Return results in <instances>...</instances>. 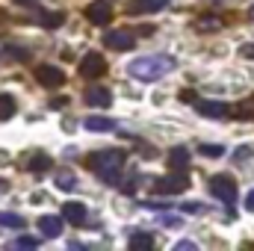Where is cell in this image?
<instances>
[{
    "instance_id": "obj_1",
    "label": "cell",
    "mask_w": 254,
    "mask_h": 251,
    "mask_svg": "<svg viewBox=\"0 0 254 251\" xmlns=\"http://www.w3.org/2000/svg\"><path fill=\"white\" fill-rule=\"evenodd\" d=\"M172 71H175V60L166 57V54H145V57H139V60H133L127 65V74L136 77V80H145V83L160 80Z\"/></svg>"
},
{
    "instance_id": "obj_2",
    "label": "cell",
    "mask_w": 254,
    "mask_h": 251,
    "mask_svg": "<svg viewBox=\"0 0 254 251\" xmlns=\"http://www.w3.org/2000/svg\"><path fill=\"white\" fill-rule=\"evenodd\" d=\"M122 166H125V151H116V148L98 151V154H92V160H89V169H92L104 184H119Z\"/></svg>"
},
{
    "instance_id": "obj_3",
    "label": "cell",
    "mask_w": 254,
    "mask_h": 251,
    "mask_svg": "<svg viewBox=\"0 0 254 251\" xmlns=\"http://www.w3.org/2000/svg\"><path fill=\"white\" fill-rule=\"evenodd\" d=\"M210 192H213L222 204H234V201H237V184H234V178H228V175L210 178Z\"/></svg>"
},
{
    "instance_id": "obj_4",
    "label": "cell",
    "mask_w": 254,
    "mask_h": 251,
    "mask_svg": "<svg viewBox=\"0 0 254 251\" xmlns=\"http://www.w3.org/2000/svg\"><path fill=\"white\" fill-rule=\"evenodd\" d=\"M190 187V178H187V172H172L169 178H160L154 189L157 192H163V195H178V192H184V189Z\"/></svg>"
},
{
    "instance_id": "obj_5",
    "label": "cell",
    "mask_w": 254,
    "mask_h": 251,
    "mask_svg": "<svg viewBox=\"0 0 254 251\" xmlns=\"http://www.w3.org/2000/svg\"><path fill=\"white\" fill-rule=\"evenodd\" d=\"M80 74H83L86 80H95V77L107 74V60H104L98 51H89V54L83 57V63H80Z\"/></svg>"
},
{
    "instance_id": "obj_6",
    "label": "cell",
    "mask_w": 254,
    "mask_h": 251,
    "mask_svg": "<svg viewBox=\"0 0 254 251\" xmlns=\"http://www.w3.org/2000/svg\"><path fill=\"white\" fill-rule=\"evenodd\" d=\"M104 42H107V48H110V51L125 54V51H133L136 36H133L130 30H113V33H107V36H104Z\"/></svg>"
},
{
    "instance_id": "obj_7",
    "label": "cell",
    "mask_w": 254,
    "mask_h": 251,
    "mask_svg": "<svg viewBox=\"0 0 254 251\" xmlns=\"http://www.w3.org/2000/svg\"><path fill=\"white\" fill-rule=\"evenodd\" d=\"M36 80L42 86H48V89H57V86L65 83V74H63V68H57V65H42V68H36Z\"/></svg>"
},
{
    "instance_id": "obj_8",
    "label": "cell",
    "mask_w": 254,
    "mask_h": 251,
    "mask_svg": "<svg viewBox=\"0 0 254 251\" xmlns=\"http://www.w3.org/2000/svg\"><path fill=\"white\" fill-rule=\"evenodd\" d=\"M86 18H89L95 27H104V24H110V18H113V6H110L107 0H95V3L86 9Z\"/></svg>"
},
{
    "instance_id": "obj_9",
    "label": "cell",
    "mask_w": 254,
    "mask_h": 251,
    "mask_svg": "<svg viewBox=\"0 0 254 251\" xmlns=\"http://www.w3.org/2000/svg\"><path fill=\"white\" fill-rule=\"evenodd\" d=\"M195 110L204 119H228L231 116V107L222 104V101H195Z\"/></svg>"
},
{
    "instance_id": "obj_10",
    "label": "cell",
    "mask_w": 254,
    "mask_h": 251,
    "mask_svg": "<svg viewBox=\"0 0 254 251\" xmlns=\"http://www.w3.org/2000/svg\"><path fill=\"white\" fill-rule=\"evenodd\" d=\"M86 104L95 107V110H107V107L113 104V95H110V89H104V86H89V89H86Z\"/></svg>"
},
{
    "instance_id": "obj_11",
    "label": "cell",
    "mask_w": 254,
    "mask_h": 251,
    "mask_svg": "<svg viewBox=\"0 0 254 251\" xmlns=\"http://www.w3.org/2000/svg\"><path fill=\"white\" fill-rule=\"evenodd\" d=\"M39 234H42L45 240H57V237L63 234V219H60V216H42V219H39Z\"/></svg>"
},
{
    "instance_id": "obj_12",
    "label": "cell",
    "mask_w": 254,
    "mask_h": 251,
    "mask_svg": "<svg viewBox=\"0 0 254 251\" xmlns=\"http://www.w3.org/2000/svg\"><path fill=\"white\" fill-rule=\"evenodd\" d=\"M169 169L172 172H187L190 169V148H184V145L172 148L169 151Z\"/></svg>"
},
{
    "instance_id": "obj_13",
    "label": "cell",
    "mask_w": 254,
    "mask_h": 251,
    "mask_svg": "<svg viewBox=\"0 0 254 251\" xmlns=\"http://www.w3.org/2000/svg\"><path fill=\"white\" fill-rule=\"evenodd\" d=\"M63 219H68L71 225H83V222L89 219L86 204H80V201H68V204L63 207Z\"/></svg>"
},
{
    "instance_id": "obj_14",
    "label": "cell",
    "mask_w": 254,
    "mask_h": 251,
    "mask_svg": "<svg viewBox=\"0 0 254 251\" xmlns=\"http://www.w3.org/2000/svg\"><path fill=\"white\" fill-rule=\"evenodd\" d=\"M83 127L92 130V133H107V130H116V122L113 119H104V116H89L83 122Z\"/></svg>"
},
{
    "instance_id": "obj_15",
    "label": "cell",
    "mask_w": 254,
    "mask_h": 251,
    "mask_svg": "<svg viewBox=\"0 0 254 251\" xmlns=\"http://www.w3.org/2000/svg\"><path fill=\"white\" fill-rule=\"evenodd\" d=\"M15 98L12 95H0V122H9L12 116H15Z\"/></svg>"
},
{
    "instance_id": "obj_16",
    "label": "cell",
    "mask_w": 254,
    "mask_h": 251,
    "mask_svg": "<svg viewBox=\"0 0 254 251\" xmlns=\"http://www.w3.org/2000/svg\"><path fill=\"white\" fill-rule=\"evenodd\" d=\"M163 6H169V0H133V9L139 12H160Z\"/></svg>"
},
{
    "instance_id": "obj_17",
    "label": "cell",
    "mask_w": 254,
    "mask_h": 251,
    "mask_svg": "<svg viewBox=\"0 0 254 251\" xmlns=\"http://www.w3.org/2000/svg\"><path fill=\"white\" fill-rule=\"evenodd\" d=\"M0 228L21 231V228H24V219H21V216H15V213H0Z\"/></svg>"
},
{
    "instance_id": "obj_18",
    "label": "cell",
    "mask_w": 254,
    "mask_h": 251,
    "mask_svg": "<svg viewBox=\"0 0 254 251\" xmlns=\"http://www.w3.org/2000/svg\"><path fill=\"white\" fill-rule=\"evenodd\" d=\"M27 169H30V172H48V169H51V157H45V154H36V157L27 163Z\"/></svg>"
},
{
    "instance_id": "obj_19",
    "label": "cell",
    "mask_w": 254,
    "mask_h": 251,
    "mask_svg": "<svg viewBox=\"0 0 254 251\" xmlns=\"http://www.w3.org/2000/svg\"><path fill=\"white\" fill-rule=\"evenodd\" d=\"M74 187H77V178H74L71 172H60V175H57V189H63V192H71Z\"/></svg>"
},
{
    "instance_id": "obj_20",
    "label": "cell",
    "mask_w": 254,
    "mask_h": 251,
    "mask_svg": "<svg viewBox=\"0 0 254 251\" xmlns=\"http://www.w3.org/2000/svg\"><path fill=\"white\" fill-rule=\"evenodd\" d=\"M151 246H154L151 234H133L130 237V249H151Z\"/></svg>"
},
{
    "instance_id": "obj_21",
    "label": "cell",
    "mask_w": 254,
    "mask_h": 251,
    "mask_svg": "<svg viewBox=\"0 0 254 251\" xmlns=\"http://www.w3.org/2000/svg\"><path fill=\"white\" fill-rule=\"evenodd\" d=\"M39 21H42V27H51V30H54V27H60V24H63L65 18H63V12H42V18H39Z\"/></svg>"
},
{
    "instance_id": "obj_22",
    "label": "cell",
    "mask_w": 254,
    "mask_h": 251,
    "mask_svg": "<svg viewBox=\"0 0 254 251\" xmlns=\"http://www.w3.org/2000/svg\"><path fill=\"white\" fill-rule=\"evenodd\" d=\"M198 151H201L204 157H222V154H225V148H222V145H201Z\"/></svg>"
},
{
    "instance_id": "obj_23",
    "label": "cell",
    "mask_w": 254,
    "mask_h": 251,
    "mask_svg": "<svg viewBox=\"0 0 254 251\" xmlns=\"http://www.w3.org/2000/svg\"><path fill=\"white\" fill-rule=\"evenodd\" d=\"M36 246H39L36 237H18V243H15V249H36Z\"/></svg>"
},
{
    "instance_id": "obj_24",
    "label": "cell",
    "mask_w": 254,
    "mask_h": 251,
    "mask_svg": "<svg viewBox=\"0 0 254 251\" xmlns=\"http://www.w3.org/2000/svg\"><path fill=\"white\" fill-rule=\"evenodd\" d=\"M219 27V21L216 18H207V21H198V30H216Z\"/></svg>"
},
{
    "instance_id": "obj_25",
    "label": "cell",
    "mask_w": 254,
    "mask_h": 251,
    "mask_svg": "<svg viewBox=\"0 0 254 251\" xmlns=\"http://www.w3.org/2000/svg\"><path fill=\"white\" fill-rule=\"evenodd\" d=\"M204 207L198 204V201H190V204H184V213H201Z\"/></svg>"
},
{
    "instance_id": "obj_26",
    "label": "cell",
    "mask_w": 254,
    "mask_h": 251,
    "mask_svg": "<svg viewBox=\"0 0 254 251\" xmlns=\"http://www.w3.org/2000/svg\"><path fill=\"white\" fill-rule=\"evenodd\" d=\"M240 57H246V60H254V45H243V48H240Z\"/></svg>"
},
{
    "instance_id": "obj_27",
    "label": "cell",
    "mask_w": 254,
    "mask_h": 251,
    "mask_svg": "<svg viewBox=\"0 0 254 251\" xmlns=\"http://www.w3.org/2000/svg\"><path fill=\"white\" fill-rule=\"evenodd\" d=\"M175 249H178V251H195L198 246H195V243H178Z\"/></svg>"
},
{
    "instance_id": "obj_28",
    "label": "cell",
    "mask_w": 254,
    "mask_h": 251,
    "mask_svg": "<svg viewBox=\"0 0 254 251\" xmlns=\"http://www.w3.org/2000/svg\"><path fill=\"white\" fill-rule=\"evenodd\" d=\"M246 207H249V210H252V213H254V189H252V192H249V198H246Z\"/></svg>"
},
{
    "instance_id": "obj_29",
    "label": "cell",
    "mask_w": 254,
    "mask_h": 251,
    "mask_svg": "<svg viewBox=\"0 0 254 251\" xmlns=\"http://www.w3.org/2000/svg\"><path fill=\"white\" fill-rule=\"evenodd\" d=\"M249 154H252V151H249V148H240V151H237V160H246V157H249Z\"/></svg>"
},
{
    "instance_id": "obj_30",
    "label": "cell",
    "mask_w": 254,
    "mask_h": 251,
    "mask_svg": "<svg viewBox=\"0 0 254 251\" xmlns=\"http://www.w3.org/2000/svg\"><path fill=\"white\" fill-rule=\"evenodd\" d=\"M15 3H18V6H36L39 0H15Z\"/></svg>"
},
{
    "instance_id": "obj_31",
    "label": "cell",
    "mask_w": 254,
    "mask_h": 251,
    "mask_svg": "<svg viewBox=\"0 0 254 251\" xmlns=\"http://www.w3.org/2000/svg\"><path fill=\"white\" fill-rule=\"evenodd\" d=\"M252 15H254V6H252Z\"/></svg>"
}]
</instances>
